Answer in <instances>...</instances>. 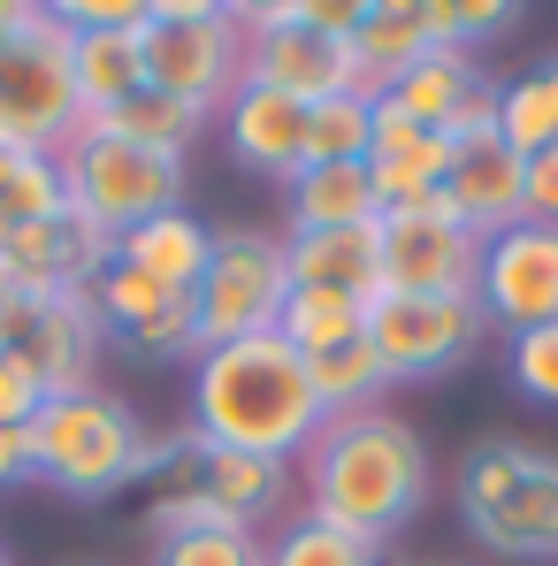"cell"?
<instances>
[{
    "label": "cell",
    "instance_id": "1",
    "mask_svg": "<svg viewBox=\"0 0 558 566\" xmlns=\"http://www.w3.org/2000/svg\"><path fill=\"white\" fill-rule=\"evenodd\" d=\"M322 398L306 382V360L269 337H238L191 360V437L222 444V452H253V460H283L298 468V452L322 437Z\"/></svg>",
    "mask_w": 558,
    "mask_h": 566
},
{
    "label": "cell",
    "instance_id": "2",
    "mask_svg": "<svg viewBox=\"0 0 558 566\" xmlns=\"http://www.w3.org/2000/svg\"><path fill=\"white\" fill-rule=\"evenodd\" d=\"M298 490H306V513L390 544L429 497V444L390 406L322 421V437L298 452Z\"/></svg>",
    "mask_w": 558,
    "mask_h": 566
},
{
    "label": "cell",
    "instance_id": "3",
    "mask_svg": "<svg viewBox=\"0 0 558 566\" xmlns=\"http://www.w3.org/2000/svg\"><path fill=\"white\" fill-rule=\"evenodd\" d=\"M146 421L130 398L115 390H70V398H46L39 421L23 429L31 444V482L77 497V505H99L115 490H130L138 468H146Z\"/></svg>",
    "mask_w": 558,
    "mask_h": 566
},
{
    "label": "cell",
    "instance_id": "4",
    "mask_svg": "<svg viewBox=\"0 0 558 566\" xmlns=\"http://www.w3.org/2000/svg\"><path fill=\"white\" fill-rule=\"evenodd\" d=\"M466 536H482L505 559H558V452L520 437H482L452 468Z\"/></svg>",
    "mask_w": 558,
    "mask_h": 566
},
{
    "label": "cell",
    "instance_id": "5",
    "mask_svg": "<svg viewBox=\"0 0 558 566\" xmlns=\"http://www.w3.org/2000/svg\"><path fill=\"white\" fill-rule=\"evenodd\" d=\"M138 54H146V85L199 107L207 123L245 85V23L222 0H154Z\"/></svg>",
    "mask_w": 558,
    "mask_h": 566
},
{
    "label": "cell",
    "instance_id": "6",
    "mask_svg": "<svg viewBox=\"0 0 558 566\" xmlns=\"http://www.w3.org/2000/svg\"><path fill=\"white\" fill-rule=\"evenodd\" d=\"M85 130V107L70 85V31L54 0L0 46V154H62Z\"/></svg>",
    "mask_w": 558,
    "mask_h": 566
},
{
    "label": "cell",
    "instance_id": "7",
    "mask_svg": "<svg viewBox=\"0 0 558 566\" xmlns=\"http://www.w3.org/2000/svg\"><path fill=\"white\" fill-rule=\"evenodd\" d=\"M54 169H62L70 207H77L85 222H99L107 238H130L138 222L185 207V161L146 154V146H130V138L99 130V123H85V130L54 154Z\"/></svg>",
    "mask_w": 558,
    "mask_h": 566
},
{
    "label": "cell",
    "instance_id": "8",
    "mask_svg": "<svg viewBox=\"0 0 558 566\" xmlns=\"http://www.w3.org/2000/svg\"><path fill=\"white\" fill-rule=\"evenodd\" d=\"M283 298H291V261H283L276 230H214V253H207V276L191 291V322H199V345H238V337H269L283 322Z\"/></svg>",
    "mask_w": 558,
    "mask_h": 566
},
{
    "label": "cell",
    "instance_id": "9",
    "mask_svg": "<svg viewBox=\"0 0 558 566\" xmlns=\"http://www.w3.org/2000/svg\"><path fill=\"white\" fill-rule=\"evenodd\" d=\"M245 23V85H269L291 93L306 107L337 93H368L360 85V62H352V39H329L306 23V0H261V8H238Z\"/></svg>",
    "mask_w": 558,
    "mask_h": 566
},
{
    "label": "cell",
    "instance_id": "10",
    "mask_svg": "<svg viewBox=\"0 0 558 566\" xmlns=\"http://www.w3.org/2000/svg\"><path fill=\"white\" fill-rule=\"evenodd\" d=\"M482 337H489V314L474 298H398V291H382L368 306V345L390 390L466 368L482 353Z\"/></svg>",
    "mask_w": 558,
    "mask_h": 566
},
{
    "label": "cell",
    "instance_id": "11",
    "mask_svg": "<svg viewBox=\"0 0 558 566\" xmlns=\"http://www.w3.org/2000/svg\"><path fill=\"white\" fill-rule=\"evenodd\" d=\"M375 238H382V291H398V298H474L482 238L444 207V191L421 199V207L375 214Z\"/></svg>",
    "mask_w": 558,
    "mask_h": 566
},
{
    "label": "cell",
    "instance_id": "12",
    "mask_svg": "<svg viewBox=\"0 0 558 566\" xmlns=\"http://www.w3.org/2000/svg\"><path fill=\"white\" fill-rule=\"evenodd\" d=\"M31 376L46 382V398H70V390H99V353H107V322H99L93 291H31L8 345Z\"/></svg>",
    "mask_w": 558,
    "mask_h": 566
},
{
    "label": "cell",
    "instance_id": "13",
    "mask_svg": "<svg viewBox=\"0 0 558 566\" xmlns=\"http://www.w3.org/2000/svg\"><path fill=\"white\" fill-rule=\"evenodd\" d=\"M474 306H482L489 329H505V337L558 322V230H544V222H513V230L482 238Z\"/></svg>",
    "mask_w": 558,
    "mask_h": 566
},
{
    "label": "cell",
    "instance_id": "14",
    "mask_svg": "<svg viewBox=\"0 0 558 566\" xmlns=\"http://www.w3.org/2000/svg\"><path fill=\"white\" fill-rule=\"evenodd\" d=\"M444 207L460 214L474 238H497L513 222H528V161L497 138V130H474L452 138V177H444Z\"/></svg>",
    "mask_w": 558,
    "mask_h": 566
},
{
    "label": "cell",
    "instance_id": "15",
    "mask_svg": "<svg viewBox=\"0 0 558 566\" xmlns=\"http://www.w3.org/2000/svg\"><path fill=\"white\" fill-rule=\"evenodd\" d=\"M107 261H115V238L99 222H85L77 207H62V214L31 222L23 238L0 245V269L23 291H93Z\"/></svg>",
    "mask_w": 558,
    "mask_h": 566
},
{
    "label": "cell",
    "instance_id": "16",
    "mask_svg": "<svg viewBox=\"0 0 558 566\" xmlns=\"http://www.w3.org/2000/svg\"><path fill=\"white\" fill-rule=\"evenodd\" d=\"M214 123H222V146H230L238 169L276 177V185H291L306 169V99L269 93V85H238Z\"/></svg>",
    "mask_w": 558,
    "mask_h": 566
},
{
    "label": "cell",
    "instance_id": "17",
    "mask_svg": "<svg viewBox=\"0 0 558 566\" xmlns=\"http://www.w3.org/2000/svg\"><path fill=\"white\" fill-rule=\"evenodd\" d=\"M283 261H291V291H306V298H345V306L382 298L375 222H360V230H298V238H283Z\"/></svg>",
    "mask_w": 558,
    "mask_h": 566
},
{
    "label": "cell",
    "instance_id": "18",
    "mask_svg": "<svg viewBox=\"0 0 558 566\" xmlns=\"http://www.w3.org/2000/svg\"><path fill=\"white\" fill-rule=\"evenodd\" d=\"M368 177H375L382 214H390V207H421V199H436L444 177H452V138H444V130H429V123H406V115H390V107L375 99Z\"/></svg>",
    "mask_w": 558,
    "mask_h": 566
},
{
    "label": "cell",
    "instance_id": "19",
    "mask_svg": "<svg viewBox=\"0 0 558 566\" xmlns=\"http://www.w3.org/2000/svg\"><path fill=\"white\" fill-rule=\"evenodd\" d=\"M291 482H298V468H283V460H253V452L199 444V490H207V505H214L222 521L253 528V536H261L269 521H283Z\"/></svg>",
    "mask_w": 558,
    "mask_h": 566
},
{
    "label": "cell",
    "instance_id": "20",
    "mask_svg": "<svg viewBox=\"0 0 558 566\" xmlns=\"http://www.w3.org/2000/svg\"><path fill=\"white\" fill-rule=\"evenodd\" d=\"M207 253H214V222H199L191 207H169V214H154V222H138L130 238H115V261L123 269H138V276H154L161 291H199L207 276Z\"/></svg>",
    "mask_w": 558,
    "mask_h": 566
},
{
    "label": "cell",
    "instance_id": "21",
    "mask_svg": "<svg viewBox=\"0 0 558 566\" xmlns=\"http://www.w3.org/2000/svg\"><path fill=\"white\" fill-rule=\"evenodd\" d=\"M382 214L368 161H329V169H298L283 185V238L298 230H360Z\"/></svg>",
    "mask_w": 558,
    "mask_h": 566
},
{
    "label": "cell",
    "instance_id": "22",
    "mask_svg": "<svg viewBox=\"0 0 558 566\" xmlns=\"http://www.w3.org/2000/svg\"><path fill=\"white\" fill-rule=\"evenodd\" d=\"M70 31V23H62ZM146 31V23H138ZM138 31H70V85L85 123L115 115L130 93H146V54H138Z\"/></svg>",
    "mask_w": 558,
    "mask_h": 566
},
{
    "label": "cell",
    "instance_id": "23",
    "mask_svg": "<svg viewBox=\"0 0 558 566\" xmlns=\"http://www.w3.org/2000/svg\"><path fill=\"white\" fill-rule=\"evenodd\" d=\"M429 8L421 0H360V31H352V62H360V85L382 93L398 70H413L429 54Z\"/></svg>",
    "mask_w": 558,
    "mask_h": 566
},
{
    "label": "cell",
    "instance_id": "24",
    "mask_svg": "<svg viewBox=\"0 0 558 566\" xmlns=\"http://www.w3.org/2000/svg\"><path fill=\"white\" fill-rule=\"evenodd\" d=\"M269 566H382V544L298 505V513H283L276 536H269Z\"/></svg>",
    "mask_w": 558,
    "mask_h": 566
},
{
    "label": "cell",
    "instance_id": "25",
    "mask_svg": "<svg viewBox=\"0 0 558 566\" xmlns=\"http://www.w3.org/2000/svg\"><path fill=\"white\" fill-rule=\"evenodd\" d=\"M306 382H314V398H322L329 421L375 413V406L390 398V376H382V360H375L368 337H352V345H337V353H314V360H306Z\"/></svg>",
    "mask_w": 558,
    "mask_h": 566
},
{
    "label": "cell",
    "instance_id": "26",
    "mask_svg": "<svg viewBox=\"0 0 558 566\" xmlns=\"http://www.w3.org/2000/svg\"><path fill=\"white\" fill-rule=\"evenodd\" d=\"M99 130H115V138H130V146H146V154H169V161H185L191 146H199V130H207V115L185 107V99L169 93H130L115 115H99Z\"/></svg>",
    "mask_w": 558,
    "mask_h": 566
},
{
    "label": "cell",
    "instance_id": "27",
    "mask_svg": "<svg viewBox=\"0 0 558 566\" xmlns=\"http://www.w3.org/2000/svg\"><path fill=\"white\" fill-rule=\"evenodd\" d=\"M62 207H70V191H62L54 154H0V245L23 238L31 222L62 214Z\"/></svg>",
    "mask_w": 558,
    "mask_h": 566
},
{
    "label": "cell",
    "instance_id": "28",
    "mask_svg": "<svg viewBox=\"0 0 558 566\" xmlns=\"http://www.w3.org/2000/svg\"><path fill=\"white\" fill-rule=\"evenodd\" d=\"M497 138H505L520 161H536V154L558 146V85H551V70H528V77H513V85L497 93Z\"/></svg>",
    "mask_w": 558,
    "mask_h": 566
},
{
    "label": "cell",
    "instance_id": "29",
    "mask_svg": "<svg viewBox=\"0 0 558 566\" xmlns=\"http://www.w3.org/2000/svg\"><path fill=\"white\" fill-rule=\"evenodd\" d=\"M368 146H375V93H337L322 107H306V169L368 161Z\"/></svg>",
    "mask_w": 558,
    "mask_h": 566
},
{
    "label": "cell",
    "instance_id": "30",
    "mask_svg": "<svg viewBox=\"0 0 558 566\" xmlns=\"http://www.w3.org/2000/svg\"><path fill=\"white\" fill-rule=\"evenodd\" d=\"M276 337L291 345V353H298V360H314V353H337V345L368 337V306H345V298H306V291H291V298H283Z\"/></svg>",
    "mask_w": 558,
    "mask_h": 566
},
{
    "label": "cell",
    "instance_id": "31",
    "mask_svg": "<svg viewBox=\"0 0 558 566\" xmlns=\"http://www.w3.org/2000/svg\"><path fill=\"white\" fill-rule=\"evenodd\" d=\"M177 298H185V291H161L154 276H138V269H123V261H107L99 283H93V306H99V322H107V345L138 337V329H146V322H161Z\"/></svg>",
    "mask_w": 558,
    "mask_h": 566
},
{
    "label": "cell",
    "instance_id": "32",
    "mask_svg": "<svg viewBox=\"0 0 558 566\" xmlns=\"http://www.w3.org/2000/svg\"><path fill=\"white\" fill-rule=\"evenodd\" d=\"M421 8H429V39L452 46V54H474L482 39H505L520 23L513 0H421Z\"/></svg>",
    "mask_w": 558,
    "mask_h": 566
},
{
    "label": "cell",
    "instance_id": "33",
    "mask_svg": "<svg viewBox=\"0 0 558 566\" xmlns=\"http://www.w3.org/2000/svg\"><path fill=\"white\" fill-rule=\"evenodd\" d=\"M154 566H269V536L253 528H191L154 544Z\"/></svg>",
    "mask_w": 558,
    "mask_h": 566
},
{
    "label": "cell",
    "instance_id": "34",
    "mask_svg": "<svg viewBox=\"0 0 558 566\" xmlns=\"http://www.w3.org/2000/svg\"><path fill=\"white\" fill-rule=\"evenodd\" d=\"M505 360H513V390H520V398L558 406V322H544V329H520Z\"/></svg>",
    "mask_w": 558,
    "mask_h": 566
},
{
    "label": "cell",
    "instance_id": "35",
    "mask_svg": "<svg viewBox=\"0 0 558 566\" xmlns=\"http://www.w3.org/2000/svg\"><path fill=\"white\" fill-rule=\"evenodd\" d=\"M123 353L130 360H199L207 345H199V322H191V298H177L161 322H146L138 337H123Z\"/></svg>",
    "mask_w": 558,
    "mask_h": 566
},
{
    "label": "cell",
    "instance_id": "36",
    "mask_svg": "<svg viewBox=\"0 0 558 566\" xmlns=\"http://www.w3.org/2000/svg\"><path fill=\"white\" fill-rule=\"evenodd\" d=\"M39 406H46V382L31 376L15 353H0V429H31Z\"/></svg>",
    "mask_w": 558,
    "mask_h": 566
},
{
    "label": "cell",
    "instance_id": "37",
    "mask_svg": "<svg viewBox=\"0 0 558 566\" xmlns=\"http://www.w3.org/2000/svg\"><path fill=\"white\" fill-rule=\"evenodd\" d=\"M528 222H544V230H558V146L528 161Z\"/></svg>",
    "mask_w": 558,
    "mask_h": 566
},
{
    "label": "cell",
    "instance_id": "38",
    "mask_svg": "<svg viewBox=\"0 0 558 566\" xmlns=\"http://www.w3.org/2000/svg\"><path fill=\"white\" fill-rule=\"evenodd\" d=\"M8 482H31V444H23V429H0V490Z\"/></svg>",
    "mask_w": 558,
    "mask_h": 566
},
{
    "label": "cell",
    "instance_id": "39",
    "mask_svg": "<svg viewBox=\"0 0 558 566\" xmlns=\"http://www.w3.org/2000/svg\"><path fill=\"white\" fill-rule=\"evenodd\" d=\"M23 298H31V291L0 269V345H8V329H15V314H23Z\"/></svg>",
    "mask_w": 558,
    "mask_h": 566
},
{
    "label": "cell",
    "instance_id": "40",
    "mask_svg": "<svg viewBox=\"0 0 558 566\" xmlns=\"http://www.w3.org/2000/svg\"><path fill=\"white\" fill-rule=\"evenodd\" d=\"M31 15H39V0H0V46H8V39L31 23Z\"/></svg>",
    "mask_w": 558,
    "mask_h": 566
},
{
    "label": "cell",
    "instance_id": "41",
    "mask_svg": "<svg viewBox=\"0 0 558 566\" xmlns=\"http://www.w3.org/2000/svg\"><path fill=\"white\" fill-rule=\"evenodd\" d=\"M544 70H551V85H558V54H551V62H544Z\"/></svg>",
    "mask_w": 558,
    "mask_h": 566
},
{
    "label": "cell",
    "instance_id": "42",
    "mask_svg": "<svg viewBox=\"0 0 558 566\" xmlns=\"http://www.w3.org/2000/svg\"><path fill=\"white\" fill-rule=\"evenodd\" d=\"M70 566H99V559H70Z\"/></svg>",
    "mask_w": 558,
    "mask_h": 566
},
{
    "label": "cell",
    "instance_id": "43",
    "mask_svg": "<svg viewBox=\"0 0 558 566\" xmlns=\"http://www.w3.org/2000/svg\"><path fill=\"white\" fill-rule=\"evenodd\" d=\"M0 566H15V559H8V552H0Z\"/></svg>",
    "mask_w": 558,
    "mask_h": 566
},
{
    "label": "cell",
    "instance_id": "44",
    "mask_svg": "<svg viewBox=\"0 0 558 566\" xmlns=\"http://www.w3.org/2000/svg\"><path fill=\"white\" fill-rule=\"evenodd\" d=\"M444 566H460V559H444Z\"/></svg>",
    "mask_w": 558,
    "mask_h": 566
}]
</instances>
